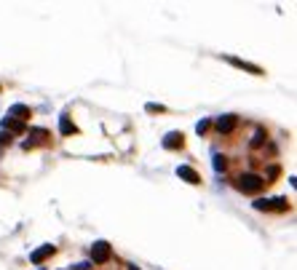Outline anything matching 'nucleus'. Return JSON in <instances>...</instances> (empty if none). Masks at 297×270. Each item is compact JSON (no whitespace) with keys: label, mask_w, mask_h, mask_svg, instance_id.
<instances>
[{"label":"nucleus","mask_w":297,"mask_h":270,"mask_svg":"<svg viewBox=\"0 0 297 270\" xmlns=\"http://www.w3.org/2000/svg\"><path fill=\"white\" fill-rule=\"evenodd\" d=\"M254 209L257 212H287L289 201L284 198V195H276V198H260V201H254Z\"/></svg>","instance_id":"f257e3e1"},{"label":"nucleus","mask_w":297,"mask_h":270,"mask_svg":"<svg viewBox=\"0 0 297 270\" xmlns=\"http://www.w3.org/2000/svg\"><path fill=\"white\" fill-rule=\"evenodd\" d=\"M262 185H265V180H262L260 174H241L239 177V190L241 193H249V195H254V193H260Z\"/></svg>","instance_id":"f03ea898"},{"label":"nucleus","mask_w":297,"mask_h":270,"mask_svg":"<svg viewBox=\"0 0 297 270\" xmlns=\"http://www.w3.org/2000/svg\"><path fill=\"white\" fill-rule=\"evenodd\" d=\"M110 257H113V249H110L107 241H94L91 243V260H94L97 265H104Z\"/></svg>","instance_id":"7ed1b4c3"},{"label":"nucleus","mask_w":297,"mask_h":270,"mask_svg":"<svg viewBox=\"0 0 297 270\" xmlns=\"http://www.w3.org/2000/svg\"><path fill=\"white\" fill-rule=\"evenodd\" d=\"M236 123H239V118H236V115H220L214 126H217V131H220V134H230V131L236 129Z\"/></svg>","instance_id":"20e7f679"},{"label":"nucleus","mask_w":297,"mask_h":270,"mask_svg":"<svg viewBox=\"0 0 297 270\" xmlns=\"http://www.w3.org/2000/svg\"><path fill=\"white\" fill-rule=\"evenodd\" d=\"M56 252V249L54 246H51V243H46V246H41V249H35V252H32L30 254V260H32V265H41V262L43 260H49V257L51 254H54Z\"/></svg>","instance_id":"39448f33"},{"label":"nucleus","mask_w":297,"mask_h":270,"mask_svg":"<svg viewBox=\"0 0 297 270\" xmlns=\"http://www.w3.org/2000/svg\"><path fill=\"white\" fill-rule=\"evenodd\" d=\"M182 131H171V134H166L163 136V147L166 150H180L182 147Z\"/></svg>","instance_id":"423d86ee"},{"label":"nucleus","mask_w":297,"mask_h":270,"mask_svg":"<svg viewBox=\"0 0 297 270\" xmlns=\"http://www.w3.org/2000/svg\"><path fill=\"white\" fill-rule=\"evenodd\" d=\"M177 177L185 180L188 185H198V182H201V177H198L196 169H190V166H180V169H177Z\"/></svg>","instance_id":"0eeeda50"},{"label":"nucleus","mask_w":297,"mask_h":270,"mask_svg":"<svg viewBox=\"0 0 297 270\" xmlns=\"http://www.w3.org/2000/svg\"><path fill=\"white\" fill-rule=\"evenodd\" d=\"M8 118H14V121H27L30 118V107L27 104H14V107H8Z\"/></svg>","instance_id":"6e6552de"},{"label":"nucleus","mask_w":297,"mask_h":270,"mask_svg":"<svg viewBox=\"0 0 297 270\" xmlns=\"http://www.w3.org/2000/svg\"><path fill=\"white\" fill-rule=\"evenodd\" d=\"M3 129H8V134H24V131H27V126H24L22 121H14V118H8V115L3 118Z\"/></svg>","instance_id":"1a4fd4ad"},{"label":"nucleus","mask_w":297,"mask_h":270,"mask_svg":"<svg viewBox=\"0 0 297 270\" xmlns=\"http://www.w3.org/2000/svg\"><path fill=\"white\" fill-rule=\"evenodd\" d=\"M230 64H236V67H241V70H249L252 75H262V70L257 67V64H249V62H241V59H230Z\"/></svg>","instance_id":"9d476101"},{"label":"nucleus","mask_w":297,"mask_h":270,"mask_svg":"<svg viewBox=\"0 0 297 270\" xmlns=\"http://www.w3.org/2000/svg\"><path fill=\"white\" fill-rule=\"evenodd\" d=\"M59 131H62V134H75L78 129H75V123H72L67 115H62V121H59Z\"/></svg>","instance_id":"9b49d317"},{"label":"nucleus","mask_w":297,"mask_h":270,"mask_svg":"<svg viewBox=\"0 0 297 270\" xmlns=\"http://www.w3.org/2000/svg\"><path fill=\"white\" fill-rule=\"evenodd\" d=\"M214 171H225V158L220 153H214Z\"/></svg>","instance_id":"f8f14e48"},{"label":"nucleus","mask_w":297,"mask_h":270,"mask_svg":"<svg viewBox=\"0 0 297 270\" xmlns=\"http://www.w3.org/2000/svg\"><path fill=\"white\" fill-rule=\"evenodd\" d=\"M163 110H166L163 104H155V102H150V104H148V113H163Z\"/></svg>","instance_id":"ddd939ff"},{"label":"nucleus","mask_w":297,"mask_h":270,"mask_svg":"<svg viewBox=\"0 0 297 270\" xmlns=\"http://www.w3.org/2000/svg\"><path fill=\"white\" fill-rule=\"evenodd\" d=\"M206 129H209V121H198V123H196V131H198V134H203Z\"/></svg>","instance_id":"4468645a"},{"label":"nucleus","mask_w":297,"mask_h":270,"mask_svg":"<svg viewBox=\"0 0 297 270\" xmlns=\"http://www.w3.org/2000/svg\"><path fill=\"white\" fill-rule=\"evenodd\" d=\"M262 136H265V134H262V131H257L254 139H252V147H260V144H262Z\"/></svg>","instance_id":"2eb2a0df"},{"label":"nucleus","mask_w":297,"mask_h":270,"mask_svg":"<svg viewBox=\"0 0 297 270\" xmlns=\"http://www.w3.org/2000/svg\"><path fill=\"white\" fill-rule=\"evenodd\" d=\"M5 142H11V134H5V131H0V144H5Z\"/></svg>","instance_id":"dca6fc26"},{"label":"nucleus","mask_w":297,"mask_h":270,"mask_svg":"<svg viewBox=\"0 0 297 270\" xmlns=\"http://www.w3.org/2000/svg\"><path fill=\"white\" fill-rule=\"evenodd\" d=\"M129 270H140V268H137V265H129Z\"/></svg>","instance_id":"f3484780"}]
</instances>
